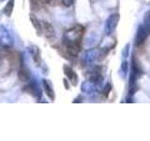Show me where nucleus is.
Instances as JSON below:
<instances>
[{
	"instance_id": "nucleus-1",
	"label": "nucleus",
	"mask_w": 150,
	"mask_h": 141,
	"mask_svg": "<svg viewBox=\"0 0 150 141\" xmlns=\"http://www.w3.org/2000/svg\"><path fill=\"white\" fill-rule=\"evenodd\" d=\"M84 32L83 26L76 25L65 32L62 44L70 56H76L81 50V40Z\"/></svg>"
},
{
	"instance_id": "nucleus-2",
	"label": "nucleus",
	"mask_w": 150,
	"mask_h": 141,
	"mask_svg": "<svg viewBox=\"0 0 150 141\" xmlns=\"http://www.w3.org/2000/svg\"><path fill=\"white\" fill-rule=\"evenodd\" d=\"M143 70L141 67L139 60L133 58H131V73H130V78H129V95H133L135 91L138 89L137 87V81L138 79L142 76Z\"/></svg>"
},
{
	"instance_id": "nucleus-3",
	"label": "nucleus",
	"mask_w": 150,
	"mask_h": 141,
	"mask_svg": "<svg viewBox=\"0 0 150 141\" xmlns=\"http://www.w3.org/2000/svg\"><path fill=\"white\" fill-rule=\"evenodd\" d=\"M14 45V38L11 31L4 25H0V46L11 48Z\"/></svg>"
},
{
	"instance_id": "nucleus-4",
	"label": "nucleus",
	"mask_w": 150,
	"mask_h": 141,
	"mask_svg": "<svg viewBox=\"0 0 150 141\" xmlns=\"http://www.w3.org/2000/svg\"><path fill=\"white\" fill-rule=\"evenodd\" d=\"M120 19V15L119 13L115 12L112 13L111 15L108 17V19L105 22V26H104V32L106 35H110L112 32H114L115 30V28L118 25Z\"/></svg>"
},
{
	"instance_id": "nucleus-5",
	"label": "nucleus",
	"mask_w": 150,
	"mask_h": 141,
	"mask_svg": "<svg viewBox=\"0 0 150 141\" xmlns=\"http://www.w3.org/2000/svg\"><path fill=\"white\" fill-rule=\"evenodd\" d=\"M25 91H26L27 93H29L30 95H32L36 99H40L41 95H42V90L41 88L38 83V81L36 79H30V82L26 85V87L25 88Z\"/></svg>"
},
{
	"instance_id": "nucleus-6",
	"label": "nucleus",
	"mask_w": 150,
	"mask_h": 141,
	"mask_svg": "<svg viewBox=\"0 0 150 141\" xmlns=\"http://www.w3.org/2000/svg\"><path fill=\"white\" fill-rule=\"evenodd\" d=\"M63 72H64V74L66 75V77H67V79L69 80V82L71 84L72 86L76 87L79 81V78H78V74L75 73V70L72 69V67H70L69 65L64 64Z\"/></svg>"
},
{
	"instance_id": "nucleus-7",
	"label": "nucleus",
	"mask_w": 150,
	"mask_h": 141,
	"mask_svg": "<svg viewBox=\"0 0 150 141\" xmlns=\"http://www.w3.org/2000/svg\"><path fill=\"white\" fill-rule=\"evenodd\" d=\"M148 30L146 29V27H145L144 25H140L138 26V29H137V32H136V35H135V40H134V42H135V45L136 46H140L142 45L144 42L145 41V40L147 39L148 37Z\"/></svg>"
},
{
	"instance_id": "nucleus-8",
	"label": "nucleus",
	"mask_w": 150,
	"mask_h": 141,
	"mask_svg": "<svg viewBox=\"0 0 150 141\" xmlns=\"http://www.w3.org/2000/svg\"><path fill=\"white\" fill-rule=\"evenodd\" d=\"M100 58V53L98 49H90L86 51L83 56V61L86 65H91Z\"/></svg>"
},
{
	"instance_id": "nucleus-9",
	"label": "nucleus",
	"mask_w": 150,
	"mask_h": 141,
	"mask_svg": "<svg viewBox=\"0 0 150 141\" xmlns=\"http://www.w3.org/2000/svg\"><path fill=\"white\" fill-rule=\"evenodd\" d=\"M42 87H43L44 92L47 95V97L50 99L51 102H54L55 100V92L54 89L53 83H52L51 80L46 78L42 79Z\"/></svg>"
},
{
	"instance_id": "nucleus-10",
	"label": "nucleus",
	"mask_w": 150,
	"mask_h": 141,
	"mask_svg": "<svg viewBox=\"0 0 150 141\" xmlns=\"http://www.w3.org/2000/svg\"><path fill=\"white\" fill-rule=\"evenodd\" d=\"M28 52H29L35 65L37 67H40L41 64V55H40V49L39 48V46L34 45V44L29 45L28 46Z\"/></svg>"
},
{
	"instance_id": "nucleus-11",
	"label": "nucleus",
	"mask_w": 150,
	"mask_h": 141,
	"mask_svg": "<svg viewBox=\"0 0 150 141\" xmlns=\"http://www.w3.org/2000/svg\"><path fill=\"white\" fill-rule=\"evenodd\" d=\"M30 22L32 24V26L34 27V29L37 33L38 36H41L43 34V28H42V22L40 20L39 18H37L34 14H30L29 16Z\"/></svg>"
},
{
	"instance_id": "nucleus-12",
	"label": "nucleus",
	"mask_w": 150,
	"mask_h": 141,
	"mask_svg": "<svg viewBox=\"0 0 150 141\" xmlns=\"http://www.w3.org/2000/svg\"><path fill=\"white\" fill-rule=\"evenodd\" d=\"M42 22V28H43V33L45 34L47 39H53L55 36V31L54 29L53 26L50 23L46 21H41Z\"/></svg>"
},
{
	"instance_id": "nucleus-13",
	"label": "nucleus",
	"mask_w": 150,
	"mask_h": 141,
	"mask_svg": "<svg viewBox=\"0 0 150 141\" xmlns=\"http://www.w3.org/2000/svg\"><path fill=\"white\" fill-rule=\"evenodd\" d=\"M18 76H19V79H20L22 82L30 81V79L32 77L30 70H28L27 67H25V66H23V65L20 68V70H19V73H18Z\"/></svg>"
},
{
	"instance_id": "nucleus-14",
	"label": "nucleus",
	"mask_w": 150,
	"mask_h": 141,
	"mask_svg": "<svg viewBox=\"0 0 150 141\" xmlns=\"http://www.w3.org/2000/svg\"><path fill=\"white\" fill-rule=\"evenodd\" d=\"M14 5H15V0H8V2L4 6L3 11H2L3 14L6 17L9 18L11 16L13 9H14Z\"/></svg>"
},
{
	"instance_id": "nucleus-15",
	"label": "nucleus",
	"mask_w": 150,
	"mask_h": 141,
	"mask_svg": "<svg viewBox=\"0 0 150 141\" xmlns=\"http://www.w3.org/2000/svg\"><path fill=\"white\" fill-rule=\"evenodd\" d=\"M128 70H129V64L125 60V61H123V62H122L121 67H120V70H119V73H120L122 78H125L127 76V73H128Z\"/></svg>"
},
{
	"instance_id": "nucleus-16",
	"label": "nucleus",
	"mask_w": 150,
	"mask_h": 141,
	"mask_svg": "<svg viewBox=\"0 0 150 141\" xmlns=\"http://www.w3.org/2000/svg\"><path fill=\"white\" fill-rule=\"evenodd\" d=\"M144 26L146 27V29L150 33V11L145 12L144 17Z\"/></svg>"
},
{
	"instance_id": "nucleus-17",
	"label": "nucleus",
	"mask_w": 150,
	"mask_h": 141,
	"mask_svg": "<svg viewBox=\"0 0 150 141\" xmlns=\"http://www.w3.org/2000/svg\"><path fill=\"white\" fill-rule=\"evenodd\" d=\"M111 89H112V86H111V84L110 83H107L104 87H103V88H102V92H103V94L107 97L108 95H109V93H110V91H111Z\"/></svg>"
},
{
	"instance_id": "nucleus-18",
	"label": "nucleus",
	"mask_w": 150,
	"mask_h": 141,
	"mask_svg": "<svg viewBox=\"0 0 150 141\" xmlns=\"http://www.w3.org/2000/svg\"><path fill=\"white\" fill-rule=\"evenodd\" d=\"M61 1H62V4L64 5L65 7L69 8V7H70V6H72V4H73V2H74V0H61Z\"/></svg>"
},
{
	"instance_id": "nucleus-19",
	"label": "nucleus",
	"mask_w": 150,
	"mask_h": 141,
	"mask_svg": "<svg viewBox=\"0 0 150 141\" xmlns=\"http://www.w3.org/2000/svg\"><path fill=\"white\" fill-rule=\"evenodd\" d=\"M129 43H128L126 45V47L123 50V56L124 58H127L129 56Z\"/></svg>"
},
{
	"instance_id": "nucleus-20",
	"label": "nucleus",
	"mask_w": 150,
	"mask_h": 141,
	"mask_svg": "<svg viewBox=\"0 0 150 141\" xmlns=\"http://www.w3.org/2000/svg\"><path fill=\"white\" fill-rule=\"evenodd\" d=\"M63 81H64V84H65V88H66V89H69V87L68 86V81H67V79H64Z\"/></svg>"
},
{
	"instance_id": "nucleus-21",
	"label": "nucleus",
	"mask_w": 150,
	"mask_h": 141,
	"mask_svg": "<svg viewBox=\"0 0 150 141\" xmlns=\"http://www.w3.org/2000/svg\"><path fill=\"white\" fill-rule=\"evenodd\" d=\"M42 2L43 3H51L52 1H53V0H41Z\"/></svg>"
},
{
	"instance_id": "nucleus-22",
	"label": "nucleus",
	"mask_w": 150,
	"mask_h": 141,
	"mask_svg": "<svg viewBox=\"0 0 150 141\" xmlns=\"http://www.w3.org/2000/svg\"><path fill=\"white\" fill-rule=\"evenodd\" d=\"M5 1V0H0V3H1V2H4Z\"/></svg>"
}]
</instances>
